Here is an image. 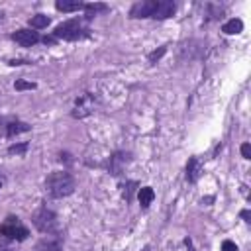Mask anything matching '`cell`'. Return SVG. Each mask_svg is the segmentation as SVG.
<instances>
[{"mask_svg": "<svg viewBox=\"0 0 251 251\" xmlns=\"http://www.w3.org/2000/svg\"><path fill=\"white\" fill-rule=\"evenodd\" d=\"M45 190L53 198H65V196L75 192V178L65 171L51 173L45 178Z\"/></svg>", "mask_w": 251, "mask_h": 251, "instance_id": "6da1fadb", "label": "cell"}, {"mask_svg": "<svg viewBox=\"0 0 251 251\" xmlns=\"http://www.w3.org/2000/svg\"><path fill=\"white\" fill-rule=\"evenodd\" d=\"M31 222H33V226H35L41 233H55V231H57V226H59L55 212H51V210L45 208V206L37 208V210L31 214Z\"/></svg>", "mask_w": 251, "mask_h": 251, "instance_id": "7a4b0ae2", "label": "cell"}, {"mask_svg": "<svg viewBox=\"0 0 251 251\" xmlns=\"http://www.w3.org/2000/svg\"><path fill=\"white\" fill-rule=\"evenodd\" d=\"M53 35L57 39H67V41H75V39H82L88 35V29H82L80 20H67L63 24H59L53 31Z\"/></svg>", "mask_w": 251, "mask_h": 251, "instance_id": "3957f363", "label": "cell"}, {"mask_svg": "<svg viewBox=\"0 0 251 251\" xmlns=\"http://www.w3.org/2000/svg\"><path fill=\"white\" fill-rule=\"evenodd\" d=\"M0 233L6 235L8 239H18V241H24V239L29 235L27 227L22 226V222H20L18 218H14V216L6 218V222L0 224Z\"/></svg>", "mask_w": 251, "mask_h": 251, "instance_id": "277c9868", "label": "cell"}, {"mask_svg": "<svg viewBox=\"0 0 251 251\" xmlns=\"http://www.w3.org/2000/svg\"><path fill=\"white\" fill-rule=\"evenodd\" d=\"M155 6H157V0H143V2H137V4L131 6L129 16H131V18H151L153 12H155Z\"/></svg>", "mask_w": 251, "mask_h": 251, "instance_id": "5b68a950", "label": "cell"}, {"mask_svg": "<svg viewBox=\"0 0 251 251\" xmlns=\"http://www.w3.org/2000/svg\"><path fill=\"white\" fill-rule=\"evenodd\" d=\"M12 39H14L16 43L24 45V47H31V45H35V43L39 41V33H37V31H31V29H18V31L12 35Z\"/></svg>", "mask_w": 251, "mask_h": 251, "instance_id": "8992f818", "label": "cell"}, {"mask_svg": "<svg viewBox=\"0 0 251 251\" xmlns=\"http://www.w3.org/2000/svg\"><path fill=\"white\" fill-rule=\"evenodd\" d=\"M175 2L173 0H157V6H155V12L151 18L155 20H165V18H171L175 14Z\"/></svg>", "mask_w": 251, "mask_h": 251, "instance_id": "52a82bcc", "label": "cell"}, {"mask_svg": "<svg viewBox=\"0 0 251 251\" xmlns=\"http://www.w3.org/2000/svg\"><path fill=\"white\" fill-rule=\"evenodd\" d=\"M127 161H129V155L127 153H114L110 157V173L112 175H120Z\"/></svg>", "mask_w": 251, "mask_h": 251, "instance_id": "ba28073f", "label": "cell"}, {"mask_svg": "<svg viewBox=\"0 0 251 251\" xmlns=\"http://www.w3.org/2000/svg\"><path fill=\"white\" fill-rule=\"evenodd\" d=\"M200 173H202L200 161H198L196 157L188 159V165H186V180H188V182H196L198 176H200Z\"/></svg>", "mask_w": 251, "mask_h": 251, "instance_id": "9c48e42d", "label": "cell"}, {"mask_svg": "<svg viewBox=\"0 0 251 251\" xmlns=\"http://www.w3.org/2000/svg\"><path fill=\"white\" fill-rule=\"evenodd\" d=\"M55 8L61 12H78V10H84V4L78 0H57Z\"/></svg>", "mask_w": 251, "mask_h": 251, "instance_id": "30bf717a", "label": "cell"}, {"mask_svg": "<svg viewBox=\"0 0 251 251\" xmlns=\"http://www.w3.org/2000/svg\"><path fill=\"white\" fill-rule=\"evenodd\" d=\"M241 29H243V22H241L239 18H231V20H227V22L222 25V31L227 33V35H235V33H239Z\"/></svg>", "mask_w": 251, "mask_h": 251, "instance_id": "8fae6325", "label": "cell"}, {"mask_svg": "<svg viewBox=\"0 0 251 251\" xmlns=\"http://www.w3.org/2000/svg\"><path fill=\"white\" fill-rule=\"evenodd\" d=\"M35 251H61V241L59 239H51L47 235V239H41L35 245Z\"/></svg>", "mask_w": 251, "mask_h": 251, "instance_id": "7c38bea8", "label": "cell"}, {"mask_svg": "<svg viewBox=\"0 0 251 251\" xmlns=\"http://www.w3.org/2000/svg\"><path fill=\"white\" fill-rule=\"evenodd\" d=\"M137 198H139V204H141V208H147V206L153 202V198H155V192H153V188H151V186H143V188H139V192H137Z\"/></svg>", "mask_w": 251, "mask_h": 251, "instance_id": "4fadbf2b", "label": "cell"}, {"mask_svg": "<svg viewBox=\"0 0 251 251\" xmlns=\"http://www.w3.org/2000/svg\"><path fill=\"white\" fill-rule=\"evenodd\" d=\"M24 131H29V126L25 122H10L8 127H6V135L8 137H14V135L24 133Z\"/></svg>", "mask_w": 251, "mask_h": 251, "instance_id": "5bb4252c", "label": "cell"}, {"mask_svg": "<svg viewBox=\"0 0 251 251\" xmlns=\"http://www.w3.org/2000/svg\"><path fill=\"white\" fill-rule=\"evenodd\" d=\"M29 25H31L33 29H43V27H47V25H49V18H47L45 14H37V16H31V20H29Z\"/></svg>", "mask_w": 251, "mask_h": 251, "instance_id": "9a60e30c", "label": "cell"}, {"mask_svg": "<svg viewBox=\"0 0 251 251\" xmlns=\"http://www.w3.org/2000/svg\"><path fill=\"white\" fill-rule=\"evenodd\" d=\"M84 10H86V18H92L96 12H104L106 4H84Z\"/></svg>", "mask_w": 251, "mask_h": 251, "instance_id": "2e32d148", "label": "cell"}, {"mask_svg": "<svg viewBox=\"0 0 251 251\" xmlns=\"http://www.w3.org/2000/svg\"><path fill=\"white\" fill-rule=\"evenodd\" d=\"M27 151V143L24 141V143H16V145H10L8 147V153L10 155H24Z\"/></svg>", "mask_w": 251, "mask_h": 251, "instance_id": "e0dca14e", "label": "cell"}, {"mask_svg": "<svg viewBox=\"0 0 251 251\" xmlns=\"http://www.w3.org/2000/svg\"><path fill=\"white\" fill-rule=\"evenodd\" d=\"M167 53V47H159V49H155V51H151L149 55H147V59H149V63H157L163 55Z\"/></svg>", "mask_w": 251, "mask_h": 251, "instance_id": "ac0fdd59", "label": "cell"}, {"mask_svg": "<svg viewBox=\"0 0 251 251\" xmlns=\"http://www.w3.org/2000/svg\"><path fill=\"white\" fill-rule=\"evenodd\" d=\"M14 88H16V90H33V88H35V82H27V80H16Z\"/></svg>", "mask_w": 251, "mask_h": 251, "instance_id": "d6986e66", "label": "cell"}, {"mask_svg": "<svg viewBox=\"0 0 251 251\" xmlns=\"http://www.w3.org/2000/svg\"><path fill=\"white\" fill-rule=\"evenodd\" d=\"M135 186H137V182L135 180H131V182H127L126 184V200H131V194H133V190H135Z\"/></svg>", "mask_w": 251, "mask_h": 251, "instance_id": "ffe728a7", "label": "cell"}, {"mask_svg": "<svg viewBox=\"0 0 251 251\" xmlns=\"http://www.w3.org/2000/svg\"><path fill=\"white\" fill-rule=\"evenodd\" d=\"M222 251H237V245H235L233 241H229V239H226V241L222 243Z\"/></svg>", "mask_w": 251, "mask_h": 251, "instance_id": "44dd1931", "label": "cell"}, {"mask_svg": "<svg viewBox=\"0 0 251 251\" xmlns=\"http://www.w3.org/2000/svg\"><path fill=\"white\" fill-rule=\"evenodd\" d=\"M241 155H243L245 159H251V145H249V143H243V145H241Z\"/></svg>", "mask_w": 251, "mask_h": 251, "instance_id": "7402d4cb", "label": "cell"}, {"mask_svg": "<svg viewBox=\"0 0 251 251\" xmlns=\"http://www.w3.org/2000/svg\"><path fill=\"white\" fill-rule=\"evenodd\" d=\"M241 218H243L245 222H251V212H249V210H241Z\"/></svg>", "mask_w": 251, "mask_h": 251, "instance_id": "603a6c76", "label": "cell"}, {"mask_svg": "<svg viewBox=\"0 0 251 251\" xmlns=\"http://www.w3.org/2000/svg\"><path fill=\"white\" fill-rule=\"evenodd\" d=\"M184 245H186V251H194V247H192V239H190V237H184Z\"/></svg>", "mask_w": 251, "mask_h": 251, "instance_id": "cb8c5ba5", "label": "cell"}, {"mask_svg": "<svg viewBox=\"0 0 251 251\" xmlns=\"http://www.w3.org/2000/svg\"><path fill=\"white\" fill-rule=\"evenodd\" d=\"M141 251H149V245H145V247H143V249H141Z\"/></svg>", "mask_w": 251, "mask_h": 251, "instance_id": "d4e9b609", "label": "cell"}]
</instances>
